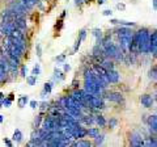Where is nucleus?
Segmentation results:
<instances>
[{
  "label": "nucleus",
  "mask_w": 157,
  "mask_h": 147,
  "mask_svg": "<svg viewBox=\"0 0 157 147\" xmlns=\"http://www.w3.org/2000/svg\"><path fill=\"white\" fill-rule=\"evenodd\" d=\"M110 23L113 25H120V26H135V23H130V21L125 20H117V18H111Z\"/></svg>",
  "instance_id": "14"
},
{
  "label": "nucleus",
  "mask_w": 157,
  "mask_h": 147,
  "mask_svg": "<svg viewBox=\"0 0 157 147\" xmlns=\"http://www.w3.org/2000/svg\"><path fill=\"white\" fill-rule=\"evenodd\" d=\"M20 1L22 3V4L25 5V7L28 8V9H32V8L38 3V0H20Z\"/></svg>",
  "instance_id": "19"
},
{
  "label": "nucleus",
  "mask_w": 157,
  "mask_h": 147,
  "mask_svg": "<svg viewBox=\"0 0 157 147\" xmlns=\"http://www.w3.org/2000/svg\"><path fill=\"white\" fill-rule=\"evenodd\" d=\"M1 104L5 106V108H9L12 105V99H9V97H4V99L1 100Z\"/></svg>",
  "instance_id": "31"
},
{
  "label": "nucleus",
  "mask_w": 157,
  "mask_h": 147,
  "mask_svg": "<svg viewBox=\"0 0 157 147\" xmlns=\"http://www.w3.org/2000/svg\"><path fill=\"white\" fill-rule=\"evenodd\" d=\"M157 51V30L151 33V53L155 54Z\"/></svg>",
  "instance_id": "12"
},
{
  "label": "nucleus",
  "mask_w": 157,
  "mask_h": 147,
  "mask_svg": "<svg viewBox=\"0 0 157 147\" xmlns=\"http://www.w3.org/2000/svg\"><path fill=\"white\" fill-rule=\"evenodd\" d=\"M26 72H28L26 66H21V76H22V78H26Z\"/></svg>",
  "instance_id": "35"
},
{
  "label": "nucleus",
  "mask_w": 157,
  "mask_h": 147,
  "mask_svg": "<svg viewBox=\"0 0 157 147\" xmlns=\"http://www.w3.org/2000/svg\"><path fill=\"white\" fill-rule=\"evenodd\" d=\"M155 134H156V138H157V131H156V133H155Z\"/></svg>",
  "instance_id": "53"
},
{
  "label": "nucleus",
  "mask_w": 157,
  "mask_h": 147,
  "mask_svg": "<svg viewBox=\"0 0 157 147\" xmlns=\"http://www.w3.org/2000/svg\"><path fill=\"white\" fill-rule=\"evenodd\" d=\"M64 74L63 72H60V70L59 68H55V75H54V79L55 80H64Z\"/></svg>",
  "instance_id": "27"
},
{
  "label": "nucleus",
  "mask_w": 157,
  "mask_h": 147,
  "mask_svg": "<svg viewBox=\"0 0 157 147\" xmlns=\"http://www.w3.org/2000/svg\"><path fill=\"white\" fill-rule=\"evenodd\" d=\"M35 49H37V55H38L39 58H41V57H42V50H41V46H39V45H37V47H35Z\"/></svg>",
  "instance_id": "41"
},
{
  "label": "nucleus",
  "mask_w": 157,
  "mask_h": 147,
  "mask_svg": "<svg viewBox=\"0 0 157 147\" xmlns=\"http://www.w3.org/2000/svg\"><path fill=\"white\" fill-rule=\"evenodd\" d=\"M4 97H5V96H4V95H3V93H1V92H0V101H1L3 99H4Z\"/></svg>",
  "instance_id": "50"
},
{
  "label": "nucleus",
  "mask_w": 157,
  "mask_h": 147,
  "mask_svg": "<svg viewBox=\"0 0 157 147\" xmlns=\"http://www.w3.org/2000/svg\"><path fill=\"white\" fill-rule=\"evenodd\" d=\"M101 64L105 67V68L107 70V71H109V70H114V68H115V67H114V62H113V59H110V58H105V59H104V62H102Z\"/></svg>",
  "instance_id": "16"
},
{
  "label": "nucleus",
  "mask_w": 157,
  "mask_h": 147,
  "mask_svg": "<svg viewBox=\"0 0 157 147\" xmlns=\"http://www.w3.org/2000/svg\"><path fill=\"white\" fill-rule=\"evenodd\" d=\"M111 13H113V12H111V9H106V11L102 12V15H104V16H111Z\"/></svg>",
  "instance_id": "40"
},
{
  "label": "nucleus",
  "mask_w": 157,
  "mask_h": 147,
  "mask_svg": "<svg viewBox=\"0 0 157 147\" xmlns=\"http://www.w3.org/2000/svg\"><path fill=\"white\" fill-rule=\"evenodd\" d=\"M72 85H73V88H75V90H76V88L78 87V85H77V80H76V79H75V80L72 82Z\"/></svg>",
  "instance_id": "45"
},
{
  "label": "nucleus",
  "mask_w": 157,
  "mask_h": 147,
  "mask_svg": "<svg viewBox=\"0 0 157 147\" xmlns=\"http://www.w3.org/2000/svg\"><path fill=\"white\" fill-rule=\"evenodd\" d=\"M152 7L155 11H157V0H152Z\"/></svg>",
  "instance_id": "44"
},
{
  "label": "nucleus",
  "mask_w": 157,
  "mask_h": 147,
  "mask_svg": "<svg viewBox=\"0 0 157 147\" xmlns=\"http://www.w3.org/2000/svg\"><path fill=\"white\" fill-rule=\"evenodd\" d=\"M107 124H109V126H110L111 129H114V127H117V125H118V119L117 118H110Z\"/></svg>",
  "instance_id": "32"
},
{
  "label": "nucleus",
  "mask_w": 157,
  "mask_h": 147,
  "mask_svg": "<svg viewBox=\"0 0 157 147\" xmlns=\"http://www.w3.org/2000/svg\"><path fill=\"white\" fill-rule=\"evenodd\" d=\"M102 49H104V54L106 58H110V59H122V49L119 46H117L114 42H111L110 39L107 41H104L102 44Z\"/></svg>",
  "instance_id": "3"
},
{
  "label": "nucleus",
  "mask_w": 157,
  "mask_h": 147,
  "mask_svg": "<svg viewBox=\"0 0 157 147\" xmlns=\"http://www.w3.org/2000/svg\"><path fill=\"white\" fill-rule=\"evenodd\" d=\"M17 26L14 24V21H8V20H3L0 23V34L1 36H11V33L13 30H16Z\"/></svg>",
  "instance_id": "4"
},
{
  "label": "nucleus",
  "mask_w": 157,
  "mask_h": 147,
  "mask_svg": "<svg viewBox=\"0 0 157 147\" xmlns=\"http://www.w3.org/2000/svg\"><path fill=\"white\" fill-rule=\"evenodd\" d=\"M99 134V129L98 127H90L88 129V135L92 138H96Z\"/></svg>",
  "instance_id": "23"
},
{
  "label": "nucleus",
  "mask_w": 157,
  "mask_h": 147,
  "mask_svg": "<svg viewBox=\"0 0 157 147\" xmlns=\"http://www.w3.org/2000/svg\"><path fill=\"white\" fill-rule=\"evenodd\" d=\"M92 1V0H84V3H86V4H88V3H90Z\"/></svg>",
  "instance_id": "51"
},
{
  "label": "nucleus",
  "mask_w": 157,
  "mask_h": 147,
  "mask_svg": "<svg viewBox=\"0 0 157 147\" xmlns=\"http://www.w3.org/2000/svg\"><path fill=\"white\" fill-rule=\"evenodd\" d=\"M83 0H75V4H76V5H81V4H83Z\"/></svg>",
  "instance_id": "46"
},
{
  "label": "nucleus",
  "mask_w": 157,
  "mask_h": 147,
  "mask_svg": "<svg viewBox=\"0 0 157 147\" xmlns=\"http://www.w3.org/2000/svg\"><path fill=\"white\" fill-rule=\"evenodd\" d=\"M30 140H32V145L33 146H39L42 142V135H41V129H34L30 135Z\"/></svg>",
  "instance_id": "9"
},
{
  "label": "nucleus",
  "mask_w": 157,
  "mask_h": 147,
  "mask_svg": "<svg viewBox=\"0 0 157 147\" xmlns=\"http://www.w3.org/2000/svg\"><path fill=\"white\" fill-rule=\"evenodd\" d=\"M145 146H155V147H157V138H156V137H149V138H147Z\"/></svg>",
  "instance_id": "24"
},
{
  "label": "nucleus",
  "mask_w": 157,
  "mask_h": 147,
  "mask_svg": "<svg viewBox=\"0 0 157 147\" xmlns=\"http://www.w3.org/2000/svg\"><path fill=\"white\" fill-rule=\"evenodd\" d=\"M81 42H83V39H81V38L76 39V42H75V45H73V53H77V50H78V47H80Z\"/></svg>",
  "instance_id": "33"
},
{
  "label": "nucleus",
  "mask_w": 157,
  "mask_h": 147,
  "mask_svg": "<svg viewBox=\"0 0 157 147\" xmlns=\"http://www.w3.org/2000/svg\"><path fill=\"white\" fill-rule=\"evenodd\" d=\"M4 143H5V145H7V146H9V147H12V146H13V143H12L11 140L8 139V138H4Z\"/></svg>",
  "instance_id": "42"
},
{
  "label": "nucleus",
  "mask_w": 157,
  "mask_h": 147,
  "mask_svg": "<svg viewBox=\"0 0 157 147\" xmlns=\"http://www.w3.org/2000/svg\"><path fill=\"white\" fill-rule=\"evenodd\" d=\"M78 38H81L83 41L86 38V30H85V29H83V30L80 32V34H78Z\"/></svg>",
  "instance_id": "36"
},
{
  "label": "nucleus",
  "mask_w": 157,
  "mask_h": 147,
  "mask_svg": "<svg viewBox=\"0 0 157 147\" xmlns=\"http://www.w3.org/2000/svg\"><path fill=\"white\" fill-rule=\"evenodd\" d=\"M42 121H43V112H41L37 117H35V119H34V129H39Z\"/></svg>",
  "instance_id": "20"
},
{
  "label": "nucleus",
  "mask_w": 157,
  "mask_h": 147,
  "mask_svg": "<svg viewBox=\"0 0 157 147\" xmlns=\"http://www.w3.org/2000/svg\"><path fill=\"white\" fill-rule=\"evenodd\" d=\"M130 145L135 146V147H140V146H145V142H144V139H143V137H141L140 133L134 131V133L130 135Z\"/></svg>",
  "instance_id": "6"
},
{
  "label": "nucleus",
  "mask_w": 157,
  "mask_h": 147,
  "mask_svg": "<svg viewBox=\"0 0 157 147\" xmlns=\"http://www.w3.org/2000/svg\"><path fill=\"white\" fill-rule=\"evenodd\" d=\"M96 124L98 125L99 127H104L105 125H106V119H105V117L104 116H96Z\"/></svg>",
  "instance_id": "21"
},
{
  "label": "nucleus",
  "mask_w": 157,
  "mask_h": 147,
  "mask_svg": "<svg viewBox=\"0 0 157 147\" xmlns=\"http://www.w3.org/2000/svg\"><path fill=\"white\" fill-rule=\"evenodd\" d=\"M97 3H98L99 5H102V4H104V3H105V0H97Z\"/></svg>",
  "instance_id": "48"
},
{
  "label": "nucleus",
  "mask_w": 157,
  "mask_h": 147,
  "mask_svg": "<svg viewBox=\"0 0 157 147\" xmlns=\"http://www.w3.org/2000/svg\"><path fill=\"white\" fill-rule=\"evenodd\" d=\"M60 17H62V18H64V17H66V11H63V12H62V15H60Z\"/></svg>",
  "instance_id": "49"
},
{
  "label": "nucleus",
  "mask_w": 157,
  "mask_h": 147,
  "mask_svg": "<svg viewBox=\"0 0 157 147\" xmlns=\"http://www.w3.org/2000/svg\"><path fill=\"white\" fill-rule=\"evenodd\" d=\"M117 8H118V9H125L126 7H125V4H118Z\"/></svg>",
  "instance_id": "47"
},
{
  "label": "nucleus",
  "mask_w": 157,
  "mask_h": 147,
  "mask_svg": "<svg viewBox=\"0 0 157 147\" xmlns=\"http://www.w3.org/2000/svg\"><path fill=\"white\" fill-rule=\"evenodd\" d=\"M32 74H33V75H35V76H38L39 74H41V64H39V63L34 64V67H33V70H32Z\"/></svg>",
  "instance_id": "29"
},
{
  "label": "nucleus",
  "mask_w": 157,
  "mask_h": 147,
  "mask_svg": "<svg viewBox=\"0 0 157 147\" xmlns=\"http://www.w3.org/2000/svg\"><path fill=\"white\" fill-rule=\"evenodd\" d=\"M11 9H13V12L17 15V16H22V17L25 16L29 11V9L26 8L21 1H12L11 3Z\"/></svg>",
  "instance_id": "5"
},
{
  "label": "nucleus",
  "mask_w": 157,
  "mask_h": 147,
  "mask_svg": "<svg viewBox=\"0 0 157 147\" xmlns=\"http://www.w3.org/2000/svg\"><path fill=\"white\" fill-rule=\"evenodd\" d=\"M93 70H94L96 72H97V75L99 76V78L102 79L105 83H109L107 80V70L105 68L102 64H98V63H96V64H93V67H92Z\"/></svg>",
  "instance_id": "7"
},
{
  "label": "nucleus",
  "mask_w": 157,
  "mask_h": 147,
  "mask_svg": "<svg viewBox=\"0 0 157 147\" xmlns=\"http://www.w3.org/2000/svg\"><path fill=\"white\" fill-rule=\"evenodd\" d=\"M140 103L141 105L144 106V108H152L153 106V103H155V97L152 96V95H141L140 96Z\"/></svg>",
  "instance_id": "8"
},
{
  "label": "nucleus",
  "mask_w": 157,
  "mask_h": 147,
  "mask_svg": "<svg viewBox=\"0 0 157 147\" xmlns=\"http://www.w3.org/2000/svg\"><path fill=\"white\" fill-rule=\"evenodd\" d=\"M148 124H149V129L152 133H156L157 131V114L151 116L149 119H148Z\"/></svg>",
  "instance_id": "15"
},
{
  "label": "nucleus",
  "mask_w": 157,
  "mask_h": 147,
  "mask_svg": "<svg viewBox=\"0 0 157 147\" xmlns=\"http://www.w3.org/2000/svg\"><path fill=\"white\" fill-rule=\"evenodd\" d=\"M29 103V97L28 96H21L19 100H17V104H19V108H24L26 104Z\"/></svg>",
  "instance_id": "22"
},
{
  "label": "nucleus",
  "mask_w": 157,
  "mask_h": 147,
  "mask_svg": "<svg viewBox=\"0 0 157 147\" xmlns=\"http://www.w3.org/2000/svg\"><path fill=\"white\" fill-rule=\"evenodd\" d=\"M64 58H66V54H60L59 57H56V60H58V62H63Z\"/></svg>",
  "instance_id": "39"
},
{
  "label": "nucleus",
  "mask_w": 157,
  "mask_h": 147,
  "mask_svg": "<svg viewBox=\"0 0 157 147\" xmlns=\"http://www.w3.org/2000/svg\"><path fill=\"white\" fill-rule=\"evenodd\" d=\"M71 146H76V147H90L92 143L89 140H84V139H78L77 142H73L71 143Z\"/></svg>",
  "instance_id": "17"
},
{
  "label": "nucleus",
  "mask_w": 157,
  "mask_h": 147,
  "mask_svg": "<svg viewBox=\"0 0 157 147\" xmlns=\"http://www.w3.org/2000/svg\"><path fill=\"white\" fill-rule=\"evenodd\" d=\"M22 133H21V130H19V129H16L14 130V133H13V137H12V139L14 140L16 143H20L21 140H22Z\"/></svg>",
  "instance_id": "18"
},
{
  "label": "nucleus",
  "mask_w": 157,
  "mask_h": 147,
  "mask_svg": "<svg viewBox=\"0 0 157 147\" xmlns=\"http://www.w3.org/2000/svg\"><path fill=\"white\" fill-rule=\"evenodd\" d=\"M106 99L110 100V101H114V103H123V95L120 93V92H109V93L106 95Z\"/></svg>",
  "instance_id": "10"
},
{
  "label": "nucleus",
  "mask_w": 157,
  "mask_h": 147,
  "mask_svg": "<svg viewBox=\"0 0 157 147\" xmlns=\"http://www.w3.org/2000/svg\"><path fill=\"white\" fill-rule=\"evenodd\" d=\"M41 105H42V106H41V112H43V110L46 109V108L49 109V103H46V101H45V103H42Z\"/></svg>",
  "instance_id": "38"
},
{
  "label": "nucleus",
  "mask_w": 157,
  "mask_h": 147,
  "mask_svg": "<svg viewBox=\"0 0 157 147\" xmlns=\"http://www.w3.org/2000/svg\"><path fill=\"white\" fill-rule=\"evenodd\" d=\"M63 68H64V72H68L69 70H71V66H69L68 63H64V66H63Z\"/></svg>",
  "instance_id": "43"
},
{
  "label": "nucleus",
  "mask_w": 157,
  "mask_h": 147,
  "mask_svg": "<svg viewBox=\"0 0 157 147\" xmlns=\"http://www.w3.org/2000/svg\"><path fill=\"white\" fill-rule=\"evenodd\" d=\"M117 33H118V38H119V47L122 49V51L125 54H128L131 51V44L135 33L130 29V26H120L117 30Z\"/></svg>",
  "instance_id": "1"
},
{
  "label": "nucleus",
  "mask_w": 157,
  "mask_h": 147,
  "mask_svg": "<svg viewBox=\"0 0 157 147\" xmlns=\"http://www.w3.org/2000/svg\"><path fill=\"white\" fill-rule=\"evenodd\" d=\"M7 71L4 70V67L1 66V63H0V83H4L5 79H7Z\"/></svg>",
  "instance_id": "25"
},
{
  "label": "nucleus",
  "mask_w": 157,
  "mask_h": 147,
  "mask_svg": "<svg viewBox=\"0 0 157 147\" xmlns=\"http://www.w3.org/2000/svg\"><path fill=\"white\" fill-rule=\"evenodd\" d=\"M156 84H157V79H156Z\"/></svg>",
  "instance_id": "54"
},
{
  "label": "nucleus",
  "mask_w": 157,
  "mask_h": 147,
  "mask_svg": "<svg viewBox=\"0 0 157 147\" xmlns=\"http://www.w3.org/2000/svg\"><path fill=\"white\" fill-rule=\"evenodd\" d=\"M29 104H30V108H32V109H35V108H37V106H38V103H37V101H35V100H32Z\"/></svg>",
  "instance_id": "37"
},
{
  "label": "nucleus",
  "mask_w": 157,
  "mask_h": 147,
  "mask_svg": "<svg viewBox=\"0 0 157 147\" xmlns=\"http://www.w3.org/2000/svg\"><path fill=\"white\" fill-rule=\"evenodd\" d=\"M51 90H53V83H45L43 91L46 92L47 95H50V93H51Z\"/></svg>",
  "instance_id": "30"
},
{
  "label": "nucleus",
  "mask_w": 157,
  "mask_h": 147,
  "mask_svg": "<svg viewBox=\"0 0 157 147\" xmlns=\"http://www.w3.org/2000/svg\"><path fill=\"white\" fill-rule=\"evenodd\" d=\"M26 82H28L29 85H35V83H37V76L32 74L30 76H26Z\"/></svg>",
  "instance_id": "28"
},
{
  "label": "nucleus",
  "mask_w": 157,
  "mask_h": 147,
  "mask_svg": "<svg viewBox=\"0 0 157 147\" xmlns=\"http://www.w3.org/2000/svg\"><path fill=\"white\" fill-rule=\"evenodd\" d=\"M62 26H63V18L60 17L59 20H58V24L55 25V29H56V30H60V29H62Z\"/></svg>",
  "instance_id": "34"
},
{
  "label": "nucleus",
  "mask_w": 157,
  "mask_h": 147,
  "mask_svg": "<svg viewBox=\"0 0 157 147\" xmlns=\"http://www.w3.org/2000/svg\"><path fill=\"white\" fill-rule=\"evenodd\" d=\"M104 139H105L104 134H98V135L94 138V146H101L102 143H104Z\"/></svg>",
  "instance_id": "26"
},
{
  "label": "nucleus",
  "mask_w": 157,
  "mask_h": 147,
  "mask_svg": "<svg viewBox=\"0 0 157 147\" xmlns=\"http://www.w3.org/2000/svg\"><path fill=\"white\" fill-rule=\"evenodd\" d=\"M135 36L138 37L139 53L149 54L151 53V32L147 28H140L138 32H135Z\"/></svg>",
  "instance_id": "2"
},
{
  "label": "nucleus",
  "mask_w": 157,
  "mask_h": 147,
  "mask_svg": "<svg viewBox=\"0 0 157 147\" xmlns=\"http://www.w3.org/2000/svg\"><path fill=\"white\" fill-rule=\"evenodd\" d=\"M119 79H120V75H119V72H118L115 68L109 70V71H107V80H109V83H118V82H119Z\"/></svg>",
  "instance_id": "11"
},
{
  "label": "nucleus",
  "mask_w": 157,
  "mask_h": 147,
  "mask_svg": "<svg viewBox=\"0 0 157 147\" xmlns=\"http://www.w3.org/2000/svg\"><path fill=\"white\" fill-rule=\"evenodd\" d=\"M14 24H16L17 29H21V30H25L26 28H28V24H26V20L22 16H17L16 18H14Z\"/></svg>",
  "instance_id": "13"
},
{
  "label": "nucleus",
  "mask_w": 157,
  "mask_h": 147,
  "mask_svg": "<svg viewBox=\"0 0 157 147\" xmlns=\"http://www.w3.org/2000/svg\"><path fill=\"white\" fill-rule=\"evenodd\" d=\"M1 122H3V116L0 114V124H1Z\"/></svg>",
  "instance_id": "52"
}]
</instances>
